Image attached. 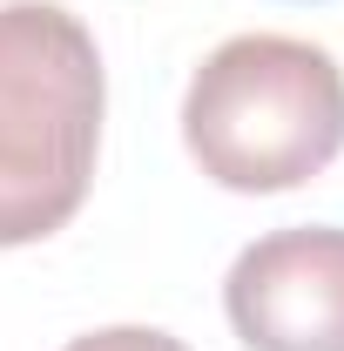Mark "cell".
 Masks as SVG:
<instances>
[{"instance_id":"6da1fadb","label":"cell","mask_w":344,"mask_h":351,"mask_svg":"<svg viewBox=\"0 0 344 351\" xmlns=\"http://www.w3.org/2000/svg\"><path fill=\"white\" fill-rule=\"evenodd\" d=\"M101 47L54 0L0 7V250L41 243L88 203L101 149Z\"/></svg>"},{"instance_id":"7a4b0ae2","label":"cell","mask_w":344,"mask_h":351,"mask_svg":"<svg viewBox=\"0 0 344 351\" xmlns=\"http://www.w3.org/2000/svg\"><path fill=\"white\" fill-rule=\"evenodd\" d=\"M182 142L236 196L297 189L344 149V68L297 34H236L189 75Z\"/></svg>"},{"instance_id":"3957f363","label":"cell","mask_w":344,"mask_h":351,"mask_svg":"<svg viewBox=\"0 0 344 351\" xmlns=\"http://www.w3.org/2000/svg\"><path fill=\"white\" fill-rule=\"evenodd\" d=\"M223 311L250 351H344V230L257 237L223 277Z\"/></svg>"},{"instance_id":"277c9868","label":"cell","mask_w":344,"mask_h":351,"mask_svg":"<svg viewBox=\"0 0 344 351\" xmlns=\"http://www.w3.org/2000/svg\"><path fill=\"white\" fill-rule=\"evenodd\" d=\"M61 351H189V345L156 331V324H108V331H88V338H75Z\"/></svg>"}]
</instances>
